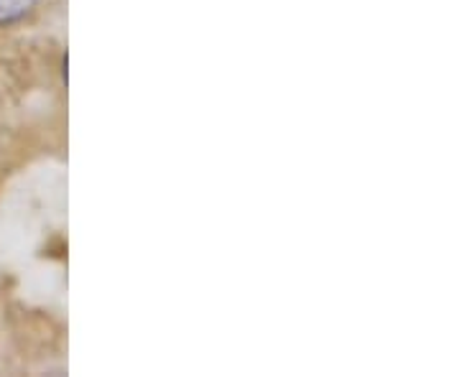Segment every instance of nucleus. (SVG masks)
<instances>
[{"label": "nucleus", "instance_id": "obj_1", "mask_svg": "<svg viewBox=\"0 0 459 377\" xmlns=\"http://www.w3.org/2000/svg\"><path fill=\"white\" fill-rule=\"evenodd\" d=\"M39 0H0V23H16L36 8Z\"/></svg>", "mask_w": 459, "mask_h": 377}]
</instances>
